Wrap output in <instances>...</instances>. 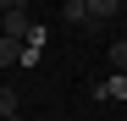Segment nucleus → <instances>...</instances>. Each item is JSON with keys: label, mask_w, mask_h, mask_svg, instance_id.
Masks as SVG:
<instances>
[{"label": "nucleus", "mask_w": 127, "mask_h": 121, "mask_svg": "<svg viewBox=\"0 0 127 121\" xmlns=\"http://www.w3.org/2000/svg\"><path fill=\"white\" fill-rule=\"evenodd\" d=\"M0 33H6V39H17V44H28V33H33V22H28V6L0 11Z\"/></svg>", "instance_id": "f257e3e1"}, {"label": "nucleus", "mask_w": 127, "mask_h": 121, "mask_svg": "<svg viewBox=\"0 0 127 121\" xmlns=\"http://www.w3.org/2000/svg\"><path fill=\"white\" fill-rule=\"evenodd\" d=\"M11 116H22V105H17V88H0V121H11Z\"/></svg>", "instance_id": "20e7f679"}, {"label": "nucleus", "mask_w": 127, "mask_h": 121, "mask_svg": "<svg viewBox=\"0 0 127 121\" xmlns=\"http://www.w3.org/2000/svg\"><path fill=\"white\" fill-rule=\"evenodd\" d=\"M111 60H116V72L127 77V39H116V44H111Z\"/></svg>", "instance_id": "0eeeda50"}, {"label": "nucleus", "mask_w": 127, "mask_h": 121, "mask_svg": "<svg viewBox=\"0 0 127 121\" xmlns=\"http://www.w3.org/2000/svg\"><path fill=\"white\" fill-rule=\"evenodd\" d=\"M66 22H72V28H94V17H89V0H66Z\"/></svg>", "instance_id": "7ed1b4c3"}, {"label": "nucleus", "mask_w": 127, "mask_h": 121, "mask_svg": "<svg viewBox=\"0 0 127 121\" xmlns=\"http://www.w3.org/2000/svg\"><path fill=\"white\" fill-rule=\"evenodd\" d=\"M11 121H28V116H11Z\"/></svg>", "instance_id": "6e6552de"}, {"label": "nucleus", "mask_w": 127, "mask_h": 121, "mask_svg": "<svg viewBox=\"0 0 127 121\" xmlns=\"http://www.w3.org/2000/svg\"><path fill=\"white\" fill-rule=\"evenodd\" d=\"M116 11H122V0H89V17H94V28H99V22H116Z\"/></svg>", "instance_id": "f03ea898"}, {"label": "nucleus", "mask_w": 127, "mask_h": 121, "mask_svg": "<svg viewBox=\"0 0 127 121\" xmlns=\"http://www.w3.org/2000/svg\"><path fill=\"white\" fill-rule=\"evenodd\" d=\"M94 94H99V99H127V77H111V83H99Z\"/></svg>", "instance_id": "39448f33"}, {"label": "nucleus", "mask_w": 127, "mask_h": 121, "mask_svg": "<svg viewBox=\"0 0 127 121\" xmlns=\"http://www.w3.org/2000/svg\"><path fill=\"white\" fill-rule=\"evenodd\" d=\"M11 60H22V44H17V39H6V33H0V66H11Z\"/></svg>", "instance_id": "423d86ee"}]
</instances>
